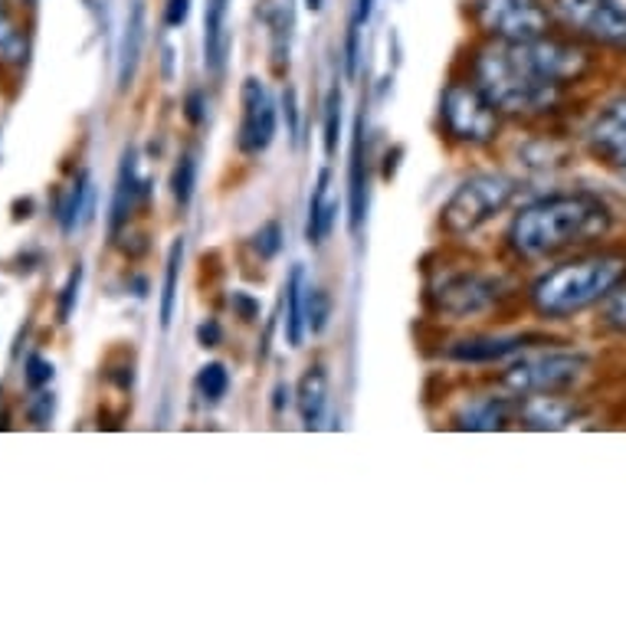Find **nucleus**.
Listing matches in <instances>:
<instances>
[{"label":"nucleus","instance_id":"1","mask_svg":"<svg viewBox=\"0 0 626 626\" xmlns=\"http://www.w3.org/2000/svg\"><path fill=\"white\" fill-rule=\"evenodd\" d=\"M610 223V208L594 194H552L515 213L508 226V243L525 260H545L561 250L604 236Z\"/></svg>","mask_w":626,"mask_h":626},{"label":"nucleus","instance_id":"2","mask_svg":"<svg viewBox=\"0 0 626 626\" xmlns=\"http://www.w3.org/2000/svg\"><path fill=\"white\" fill-rule=\"evenodd\" d=\"M624 279L626 256L620 253L571 260L564 266L548 270L532 285V305L548 319H564V315H574L604 302L614 292V285Z\"/></svg>","mask_w":626,"mask_h":626},{"label":"nucleus","instance_id":"3","mask_svg":"<svg viewBox=\"0 0 626 626\" xmlns=\"http://www.w3.org/2000/svg\"><path fill=\"white\" fill-rule=\"evenodd\" d=\"M473 82L495 102L498 112L508 115L548 112L561 95V85L528 70L512 50V43L502 40H492L486 50H479L473 63Z\"/></svg>","mask_w":626,"mask_h":626},{"label":"nucleus","instance_id":"4","mask_svg":"<svg viewBox=\"0 0 626 626\" xmlns=\"http://www.w3.org/2000/svg\"><path fill=\"white\" fill-rule=\"evenodd\" d=\"M515 194H518V181L515 178H508V174H476V178L463 181L450 194V201L440 210V223L453 236L476 233L479 226H486L495 213L508 208Z\"/></svg>","mask_w":626,"mask_h":626},{"label":"nucleus","instance_id":"5","mask_svg":"<svg viewBox=\"0 0 626 626\" xmlns=\"http://www.w3.org/2000/svg\"><path fill=\"white\" fill-rule=\"evenodd\" d=\"M590 371V361L577 351H552V354H532L515 361L505 374L502 384L518 394H564L571 387H577Z\"/></svg>","mask_w":626,"mask_h":626},{"label":"nucleus","instance_id":"6","mask_svg":"<svg viewBox=\"0 0 626 626\" xmlns=\"http://www.w3.org/2000/svg\"><path fill=\"white\" fill-rule=\"evenodd\" d=\"M440 119L450 139L463 144H488L498 135V109L476 82H450L440 99Z\"/></svg>","mask_w":626,"mask_h":626},{"label":"nucleus","instance_id":"7","mask_svg":"<svg viewBox=\"0 0 626 626\" xmlns=\"http://www.w3.org/2000/svg\"><path fill=\"white\" fill-rule=\"evenodd\" d=\"M476 20L502 43L538 40L552 27V13L542 0H476Z\"/></svg>","mask_w":626,"mask_h":626},{"label":"nucleus","instance_id":"8","mask_svg":"<svg viewBox=\"0 0 626 626\" xmlns=\"http://www.w3.org/2000/svg\"><path fill=\"white\" fill-rule=\"evenodd\" d=\"M512 50L518 53V60L528 67L532 72H538L542 79L555 82V85H567L574 79H580L590 60L584 50L571 47V43H561V40H552L548 33L538 37V40H525V43H512Z\"/></svg>","mask_w":626,"mask_h":626},{"label":"nucleus","instance_id":"9","mask_svg":"<svg viewBox=\"0 0 626 626\" xmlns=\"http://www.w3.org/2000/svg\"><path fill=\"white\" fill-rule=\"evenodd\" d=\"M498 282L483 273H460V276L443 279V285L433 292L436 309L453 319V322H466L476 315H486L498 302Z\"/></svg>","mask_w":626,"mask_h":626},{"label":"nucleus","instance_id":"10","mask_svg":"<svg viewBox=\"0 0 626 626\" xmlns=\"http://www.w3.org/2000/svg\"><path fill=\"white\" fill-rule=\"evenodd\" d=\"M240 102H243V119H240L236 144L243 154H263L276 139V99L263 79L250 75L240 89Z\"/></svg>","mask_w":626,"mask_h":626},{"label":"nucleus","instance_id":"11","mask_svg":"<svg viewBox=\"0 0 626 626\" xmlns=\"http://www.w3.org/2000/svg\"><path fill=\"white\" fill-rule=\"evenodd\" d=\"M557 13L597 43L626 50V7L617 0H555Z\"/></svg>","mask_w":626,"mask_h":626},{"label":"nucleus","instance_id":"12","mask_svg":"<svg viewBox=\"0 0 626 626\" xmlns=\"http://www.w3.org/2000/svg\"><path fill=\"white\" fill-rule=\"evenodd\" d=\"M587 144L597 161L626 174V95L597 112V119L587 129Z\"/></svg>","mask_w":626,"mask_h":626},{"label":"nucleus","instance_id":"13","mask_svg":"<svg viewBox=\"0 0 626 626\" xmlns=\"http://www.w3.org/2000/svg\"><path fill=\"white\" fill-rule=\"evenodd\" d=\"M542 342H545L542 335H470V339L453 342L446 349V357L460 364H495V361L535 349Z\"/></svg>","mask_w":626,"mask_h":626},{"label":"nucleus","instance_id":"14","mask_svg":"<svg viewBox=\"0 0 626 626\" xmlns=\"http://www.w3.org/2000/svg\"><path fill=\"white\" fill-rule=\"evenodd\" d=\"M144 198H148V181L139 178L135 148H125L122 168H119V181H115V198H112V216H109L112 233H119L132 220V213H135V208H139Z\"/></svg>","mask_w":626,"mask_h":626},{"label":"nucleus","instance_id":"15","mask_svg":"<svg viewBox=\"0 0 626 626\" xmlns=\"http://www.w3.org/2000/svg\"><path fill=\"white\" fill-rule=\"evenodd\" d=\"M518 417V404L508 397H473L456 411V426L460 430H473V433H492V430H505L512 420Z\"/></svg>","mask_w":626,"mask_h":626},{"label":"nucleus","instance_id":"16","mask_svg":"<svg viewBox=\"0 0 626 626\" xmlns=\"http://www.w3.org/2000/svg\"><path fill=\"white\" fill-rule=\"evenodd\" d=\"M364 112H357L354 119V139H351V178H349V198H351V233L361 230L364 210H367V148H364Z\"/></svg>","mask_w":626,"mask_h":626},{"label":"nucleus","instance_id":"17","mask_svg":"<svg viewBox=\"0 0 626 626\" xmlns=\"http://www.w3.org/2000/svg\"><path fill=\"white\" fill-rule=\"evenodd\" d=\"M230 53V30H226V0H208L204 10V67L213 79L226 70Z\"/></svg>","mask_w":626,"mask_h":626},{"label":"nucleus","instance_id":"18","mask_svg":"<svg viewBox=\"0 0 626 626\" xmlns=\"http://www.w3.org/2000/svg\"><path fill=\"white\" fill-rule=\"evenodd\" d=\"M574 417L577 411L557 394H528L518 404V420L528 430H564Z\"/></svg>","mask_w":626,"mask_h":626},{"label":"nucleus","instance_id":"19","mask_svg":"<svg viewBox=\"0 0 626 626\" xmlns=\"http://www.w3.org/2000/svg\"><path fill=\"white\" fill-rule=\"evenodd\" d=\"M329 184H332V171L322 168L319 181H315V191H312V201H309V223H305V236L309 243H325L335 220H339V201L329 198Z\"/></svg>","mask_w":626,"mask_h":626},{"label":"nucleus","instance_id":"20","mask_svg":"<svg viewBox=\"0 0 626 626\" xmlns=\"http://www.w3.org/2000/svg\"><path fill=\"white\" fill-rule=\"evenodd\" d=\"M260 20L270 30L273 60L282 70V60L289 63V40H292V30H295V0H263L260 3Z\"/></svg>","mask_w":626,"mask_h":626},{"label":"nucleus","instance_id":"21","mask_svg":"<svg viewBox=\"0 0 626 626\" xmlns=\"http://www.w3.org/2000/svg\"><path fill=\"white\" fill-rule=\"evenodd\" d=\"M295 404H299V414L305 430H315L322 417H325V404H329V374L325 367H309L299 381V394H295Z\"/></svg>","mask_w":626,"mask_h":626},{"label":"nucleus","instance_id":"22","mask_svg":"<svg viewBox=\"0 0 626 626\" xmlns=\"http://www.w3.org/2000/svg\"><path fill=\"white\" fill-rule=\"evenodd\" d=\"M305 292H309L305 270L295 266L285 279V339H289L292 349H299L305 332H309V325H305Z\"/></svg>","mask_w":626,"mask_h":626},{"label":"nucleus","instance_id":"23","mask_svg":"<svg viewBox=\"0 0 626 626\" xmlns=\"http://www.w3.org/2000/svg\"><path fill=\"white\" fill-rule=\"evenodd\" d=\"M92 201H95L92 181H89V174H79L67 188V194L60 201V213H57L63 233H75L79 226H85L92 220Z\"/></svg>","mask_w":626,"mask_h":626},{"label":"nucleus","instance_id":"24","mask_svg":"<svg viewBox=\"0 0 626 626\" xmlns=\"http://www.w3.org/2000/svg\"><path fill=\"white\" fill-rule=\"evenodd\" d=\"M141 40H144V10L141 3H135L129 23H125V37H122V50H119V89H129L135 70H139L141 57Z\"/></svg>","mask_w":626,"mask_h":626},{"label":"nucleus","instance_id":"25","mask_svg":"<svg viewBox=\"0 0 626 626\" xmlns=\"http://www.w3.org/2000/svg\"><path fill=\"white\" fill-rule=\"evenodd\" d=\"M181 263H184V240L178 236V240L171 243V250H168V263H164V289H161V329H171V319H174Z\"/></svg>","mask_w":626,"mask_h":626},{"label":"nucleus","instance_id":"26","mask_svg":"<svg viewBox=\"0 0 626 626\" xmlns=\"http://www.w3.org/2000/svg\"><path fill=\"white\" fill-rule=\"evenodd\" d=\"M27 53H30L27 33L17 27V20L10 17L7 3L0 0V63L23 67V63H27Z\"/></svg>","mask_w":626,"mask_h":626},{"label":"nucleus","instance_id":"27","mask_svg":"<svg viewBox=\"0 0 626 626\" xmlns=\"http://www.w3.org/2000/svg\"><path fill=\"white\" fill-rule=\"evenodd\" d=\"M198 188V158L194 154H181V161L171 171V194L178 201V208H188Z\"/></svg>","mask_w":626,"mask_h":626},{"label":"nucleus","instance_id":"28","mask_svg":"<svg viewBox=\"0 0 626 626\" xmlns=\"http://www.w3.org/2000/svg\"><path fill=\"white\" fill-rule=\"evenodd\" d=\"M329 315H332V295L325 289H312L309 285V292H305V325H309V332L312 335L325 332Z\"/></svg>","mask_w":626,"mask_h":626},{"label":"nucleus","instance_id":"29","mask_svg":"<svg viewBox=\"0 0 626 626\" xmlns=\"http://www.w3.org/2000/svg\"><path fill=\"white\" fill-rule=\"evenodd\" d=\"M198 391H201V397L210 401V404L223 401L226 391H230V374H226V367L216 364V361H213V364H204L201 374H198Z\"/></svg>","mask_w":626,"mask_h":626},{"label":"nucleus","instance_id":"30","mask_svg":"<svg viewBox=\"0 0 626 626\" xmlns=\"http://www.w3.org/2000/svg\"><path fill=\"white\" fill-rule=\"evenodd\" d=\"M339 135H342V92L332 89L325 99V154L335 158L339 151Z\"/></svg>","mask_w":626,"mask_h":626},{"label":"nucleus","instance_id":"31","mask_svg":"<svg viewBox=\"0 0 626 626\" xmlns=\"http://www.w3.org/2000/svg\"><path fill=\"white\" fill-rule=\"evenodd\" d=\"M253 250L260 253V260H276L279 250H282V226H279L276 220L263 223L253 233Z\"/></svg>","mask_w":626,"mask_h":626},{"label":"nucleus","instance_id":"32","mask_svg":"<svg viewBox=\"0 0 626 626\" xmlns=\"http://www.w3.org/2000/svg\"><path fill=\"white\" fill-rule=\"evenodd\" d=\"M604 322L617 332H626V279L614 285V292L604 299Z\"/></svg>","mask_w":626,"mask_h":626},{"label":"nucleus","instance_id":"33","mask_svg":"<svg viewBox=\"0 0 626 626\" xmlns=\"http://www.w3.org/2000/svg\"><path fill=\"white\" fill-rule=\"evenodd\" d=\"M23 381H27L30 391H43L53 381V364L43 354H30L27 364H23Z\"/></svg>","mask_w":626,"mask_h":626},{"label":"nucleus","instance_id":"34","mask_svg":"<svg viewBox=\"0 0 626 626\" xmlns=\"http://www.w3.org/2000/svg\"><path fill=\"white\" fill-rule=\"evenodd\" d=\"M79 285H82V266H75L67 279V285H63V295H60V309H57V315H60V322H70L72 309H75V299H79Z\"/></svg>","mask_w":626,"mask_h":626},{"label":"nucleus","instance_id":"35","mask_svg":"<svg viewBox=\"0 0 626 626\" xmlns=\"http://www.w3.org/2000/svg\"><path fill=\"white\" fill-rule=\"evenodd\" d=\"M53 407H57L53 394L37 391V394H33V401H30V407H27V414H30V420H33L37 426H50V420H53Z\"/></svg>","mask_w":626,"mask_h":626},{"label":"nucleus","instance_id":"36","mask_svg":"<svg viewBox=\"0 0 626 626\" xmlns=\"http://www.w3.org/2000/svg\"><path fill=\"white\" fill-rule=\"evenodd\" d=\"M184 115H188V122H191V125H201V122L208 119V99H204V92H201V89L188 95V102H184Z\"/></svg>","mask_w":626,"mask_h":626},{"label":"nucleus","instance_id":"37","mask_svg":"<svg viewBox=\"0 0 626 626\" xmlns=\"http://www.w3.org/2000/svg\"><path fill=\"white\" fill-rule=\"evenodd\" d=\"M191 17V0H168L164 3V23L168 27H181Z\"/></svg>","mask_w":626,"mask_h":626},{"label":"nucleus","instance_id":"38","mask_svg":"<svg viewBox=\"0 0 626 626\" xmlns=\"http://www.w3.org/2000/svg\"><path fill=\"white\" fill-rule=\"evenodd\" d=\"M357 37H361V27H357V23H351L349 43H345V70H349V79H354V72H357V57H361Z\"/></svg>","mask_w":626,"mask_h":626},{"label":"nucleus","instance_id":"39","mask_svg":"<svg viewBox=\"0 0 626 626\" xmlns=\"http://www.w3.org/2000/svg\"><path fill=\"white\" fill-rule=\"evenodd\" d=\"M230 305L240 312V319H243V322H253V319L260 315V302H256V299H250L246 292H233Z\"/></svg>","mask_w":626,"mask_h":626},{"label":"nucleus","instance_id":"40","mask_svg":"<svg viewBox=\"0 0 626 626\" xmlns=\"http://www.w3.org/2000/svg\"><path fill=\"white\" fill-rule=\"evenodd\" d=\"M220 339H223V332H220V325H216V322H204V325L198 329V342H201L204 349H216V345H220Z\"/></svg>","mask_w":626,"mask_h":626},{"label":"nucleus","instance_id":"41","mask_svg":"<svg viewBox=\"0 0 626 626\" xmlns=\"http://www.w3.org/2000/svg\"><path fill=\"white\" fill-rule=\"evenodd\" d=\"M371 10H374V0H357V10H354V20H351V23H357V27H361V23L371 17Z\"/></svg>","mask_w":626,"mask_h":626},{"label":"nucleus","instance_id":"42","mask_svg":"<svg viewBox=\"0 0 626 626\" xmlns=\"http://www.w3.org/2000/svg\"><path fill=\"white\" fill-rule=\"evenodd\" d=\"M305 7H309V10H315V13H319V10H322V7H325V0H305Z\"/></svg>","mask_w":626,"mask_h":626},{"label":"nucleus","instance_id":"43","mask_svg":"<svg viewBox=\"0 0 626 626\" xmlns=\"http://www.w3.org/2000/svg\"><path fill=\"white\" fill-rule=\"evenodd\" d=\"M27 3H33V0H27Z\"/></svg>","mask_w":626,"mask_h":626}]
</instances>
